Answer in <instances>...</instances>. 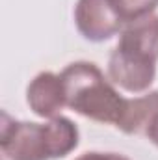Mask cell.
<instances>
[{
    "label": "cell",
    "instance_id": "3957f363",
    "mask_svg": "<svg viewBox=\"0 0 158 160\" xmlns=\"http://www.w3.org/2000/svg\"><path fill=\"white\" fill-rule=\"evenodd\" d=\"M75 24L80 36L91 43L108 41L123 30V22L112 9L110 0H78Z\"/></svg>",
    "mask_w": 158,
    "mask_h": 160
},
{
    "label": "cell",
    "instance_id": "6da1fadb",
    "mask_svg": "<svg viewBox=\"0 0 158 160\" xmlns=\"http://www.w3.org/2000/svg\"><path fill=\"white\" fill-rule=\"evenodd\" d=\"M78 128L65 116L47 123L15 121L2 114L0 149L6 160H58L78 147Z\"/></svg>",
    "mask_w": 158,
    "mask_h": 160
},
{
    "label": "cell",
    "instance_id": "9c48e42d",
    "mask_svg": "<svg viewBox=\"0 0 158 160\" xmlns=\"http://www.w3.org/2000/svg\"><path fill=\"white\" fill-rule=\"evenodd\" d=\"M75 160H130L125 155L119 153H101V151H87L84 155L77 157Z\"/></svg>",
    "mask_w": 158,
    "mask_h": 160
},
{
    "label": "cell",
    "instance_id": "52a82bcc",
    "mask_svg": "<svg viewBox=\"0 0 158 160\" xmlns=\"http://www.w3.org/2000/svg\"><path fill=\"white\" fill-rule=\"evenodd\" d=\"M158 118V89L145 91L140 97L125 99L123 112L116 123L125 134H145L151 123Z\"/></svg>",
    "mask_w": 158,
    "mask_h": 160
},
{
    "label": "cell",
    "instance_id": "30bf717a",
    "mask_svg": "<svg viewBox=\"0 0 158 160\" xmlns=\"http://www.w3.org/2000/svg\"><path fill=\"white\" fill-rule=\"evenodd\" d=\"M145 136H147V138H149V140H151V142H153V143L158 147V118L151 123V127L147 128Z\"/></svg>",
    "mask_w": 158,
    "mask_h": 160
},
{
    "label": "cell",
    "instance_id": "7a4b0ae2",
    "mask_svg": "<svg viewBox=\"0 0 158 160\" xmlns=\"http://www.w3.org/2000/svg\"><path fill=\"white\" fill-rule=\"evenodd\" d=\"M67 108L97 123L116 125L125 106L114 82L91 62H73L62 73Z\"/></svg>",
    "mask_w": 158,
    "mask_h": 160
},
{
    "label": "cell",
    "instance_id": "ba28073f",
    "mask_svg": "<svg viewBox=\"0 0 158 160\" xmlns=\"http://www.w3.org/2000/svg\"><path fill=\"white\" fill-rule=\"evenodd\" d=\"M110 6L125 26L153 15L158 8V0H110Z\"/></svg>",
    "mask_w": 158,
    "mask_h": 160
},
{
    "label": "cell",
    "instance_id": "8992f818",
    "mask_svg": "<svg viewBox=\"0 0 158 160\" xmlns=\"http://www.w3.org/2000/svg\"><path fill=\"white\" fill-rule=\"evenodd\" d=\"M117 48L130 52L138 58L149 60L153 63L158 62V15H149L140 21L128 22L123 26Z\"/></svg>",
    "mask_w": 158,
    "mask_h": 160
},
{
    "label": "cell",
    "instance_id": "5b68a950",
    "mask_svg": "<svg viewBox=\"0 0 158 160\" xmlns=\"http://www.w3.org/2000/svg\"><path fill=\"white\" fill-rule=\"evenodd\" d=\"M26 102L30 110L43 119H52L67 106L62 77L52 71L36 75L26 88Z\"/></svg>",
    "mask_w": 158,
    "mask_h": 160
},
{
    "label": "cell",
    "instance_id": "277c9868",
    "mask_svg": "<svg viewBox=\"0 0 158 160\" xmlns=\"http://www.w3.org/2000/svg\"><path fill=\"white\" fill-rule=\"evenodd\" d=\"M156 77V63L114 48L108 58V78L128 93H145Z\"/></svg>",
    "mask_w": 158,
    "mask_h": 160
}]
</instances>
